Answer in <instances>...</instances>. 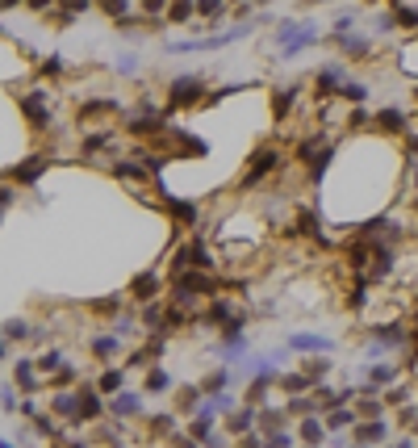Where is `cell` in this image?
Returning a JSON list of instances; mask_svg holds the SVG:
<instances>
[{"label": "cell", "instance_id": "30bf717a", "mask_svg": "<svg viewBox=\"0 0 418 448\" xmlns=\"http://www.w3.org/2000/svg\"><path fill=\"white\" fill-rule=\"evenodd\" d=\"M381 411H385V394H381L377 385H364L360 398H355V415H360V423L381 419Z\"/></svg>", "mask_w": 418, "mask_h": 448}, {"label": "cell", "instance_id": "c3c4849f", "mask_svg": "<svg viewBox=\"0 0 418 448\" xmlns=\"http://www.w3.org/2000/svg\"><path fill=\"white\" fill-rule=\"evenodd\" d=\"M264 448H293V436L289 431H272V436H264Z\"/></svg>", "mask_w": 418, "mask_h": 448}, {"label": "cell", "instance_id": "f1b7e54d", "mask_svg": "<svg viewBox=\"0 0 418 448\" xmlns=\"http://www.w3.org/2000/svg\"><path fill=\"white\" fill-rule=\"evenodd\" d=\"M122 385H126V369H104V373L96 377V390H100V394H113V398H118Z\"/></svg>", "mask_w": 418, "mask_h": 448}, {"label": "cell", "instance_id": "f5cc1de1", "mask_svg": "<svg viewBox=\"0 0 418 448\" xmlns=\"http://www.w3.org/2000/svg\"><path fill=\"white\" fill-rule=\"evenodd\" d=\"M100 440L109 444V448H122V440H126V436H122V431H113V427H100Z\"/></svg>", "mask_w": 418, "mask_h": 448}, {"label": "cell", "instance_id": "91938a15", "mask_svg": "<svg viewBox=\"0 0 418 448\" xmlns=\"http://www.w3.org/2000/svg\"><path fill=\"white\" fill-rule=\"evenodd\" d=\"M67 448H88V444H84V440H72V444H67Z\"/></svg>", "mask_w": 418, "mask_h": 448}, {"label": "cell", "instance_id": "bcb514c9", "mask_svg": "<svg viewBox=\"0 0 418 448\" xmlns=\"http://www.w3.org/2000/svg\"><path fill=\"white\" fill-rule=\"evenodd\" d=\"M38 76H63V55H50L38 63Z\"/></svg>", "mask_w": 418, "mask_h": 448}, {"label": "cell", "instance_id": "74e56055", "mask_svg": "<svg viewBox=\"0 0 418 448\" xmlns=\"http://www.w3.org/2000/svg\"><path fill=\"white\" fill-rule=\"evenodd\" d=\"M113 176H118V180H134V184H138V180H146L151 172H146L142 164H126V160H118V164H113Z\"/></svg>", "mask_w": 418, "mask_h": 448}, {"label": "cell", "instance_id": "d4e9b609", "mask_svg": "<svg viewBox=\"0 0 418 448\" xmlns=\"http://www.w3.org/2000/svg\"><path fill=\"white\" fill-rule=\"evenodd\" d=\"M201 394H205L201 385H180V390H176V411H180V415H192V419H197V411H201V403H205Z\"/></svg>", "mask_w": 418, "mask_h": 448}, {"label": "cell", "instance_id": "484cf974", "mask_svg": "<svg viewBox=\"0 0 418 448\" xmlns=\"http://www.w3.org/2000/svg\"><path fill=\"white\" fill-rule=\"evenodd\" d=\"M92 356L96 361H113V356H122V339L118 335H92Z\"/></svg>", "mask_w": 418, "mask_h": 448}, {"label": "cell", "instance_id": "277c9868", "mask_svg": "<svg viewBox=\"0 0 418 448\" xmlns=\"http://www.w3.org/2000/svg\"><path fill=\"white\" fill-rule=\"evenodd\" d=\"M251 25H234V30H222V34H205V38H180V42H168V51L180 55V51H218V46H230L239 38H247Z\"/></svg>", "mask_w": 418, "mask_h": 448}, {"label": "cell", "instance_id": "8fae6325", "mask_svg": "<svg viewBox=\"0 0 418 448\" xmlns=\"http://www.w3.org/2000/svg\"><path fill=\"white\" fill-rule=\"evenodd\" d=\"M351 440L364 444V448H377V444H389V423L385 419H368V423H360L351 427Z\"/></svg>", "mask_w": 418, "mask_h": 448}, {"label": "cell", "instance_id": "ee69618b", "mask_svg": "<svg viewBox=\"0 0 418 448\" xmlns=\"http://www.w3.org/2000/svg\"><path fill=\"white\" fill-rule=\"evenodd\" d=\"M38 436H46V440H59V423H55V415H38V427H34Z\"/></svg>", "mask_w": 418, "mask_h": 448}, {"label": "cell", "instance_id": "cb8c5ba5", "mask_svg": "<svg viewBox=\"0 0 418 448\" xmlns=\"http://www.w3.org/2000/svg\"><path fill=\"white\" fill-rule=\"evenodd\" d=\"M297 436H301L309 448H322V440H327V419H322V415H309V419H301Z\"/></svg>", "mask_w": 418, "mask_h": 448}, {"label": "cell", "instance_id": "7402d4cb", "mask_svg": "<svg viewBox=\"0 0 418 448\" xmlns=\"http://www.w3.org/2000/svg\"><path fill=\"white\" fill-rule=\"evenodd\" d=\"M360 373L368 377V385H377V390H393V381H397V365H389V361H381V365H360Z\"/></svg>", "mask_w": 418, "mask_h": 448}, {"label": "cell", "instance_id": "7dc6e473", "mask_svg": "<svg viewBox=\"0 0 418 448\" xmlns=\"http://www.w3.org/2000/svg\"><path fill=\"white\" fill-rule=\"evenodd\" d=\"M76 377H80V369H76V365H67V369H59L55 377H46V381L55 385V390H63V385H67V381H76Z\"/></svg>", "mask_w": 418, "mask_h": 448}, {"label": "cell", "instance_id": "94428289", "mask_svg": "<svg viewBox=\"0 0 418 448\" xmlns=\"http://www.w3.org/2000/svg\"><path fill=\"white\" fill-rule=\"evenodd\" d=\"M0 448H17V444H13V440H5V444H0Z\"/></svg>", "mask_w": 418, "mask_h": 448}, {"label": "cell", "instance_id": "681fc988", "mask_svg": "<svg viewBox=\"0 0 418 448\" xmlns=\"http://www.w3.org/2000/svg\"><path fill=\"white\" fill-rule=\"evenodd\" d=\"M92 310L96 314H113V310H122V297H100V302H92Z\"/></svg>", "mask_w": 418, "mask_h": 448}, {"label": "cell", "instance_id": "d590c367", "mask_svg": "<svg viewBox=\"0 0 418 448\" xmlns=\"http://www.w3.org/2000/svg\"><path fill=\"white\" fill-rule=\"evenodd\" d=\"M285 411H289V415H301V419H309V415H318V398H309V394H301V398H289V403H285Z\"/></svg>", "mask_w": 418, "mask_h": 448}, {"label": "cell", "instance_id": "7bdbcfd3", "mask_svg": "<svg viewBox=\"0 0 418 448\" xmlns=\"http://www.w3.org/2000/svg\"><path fill=\"white\" fill-rule=\"evenodd\" d=\"M347 306H351V310H364V306H368V281H355V289L347 293Z\"/></svg>", "mask_w": 418, "mask_h": 448}, {"label": "cell", "instance_id": "4fadbf2b", "mask_svg": "<svg viewBox=\"0 0 418 448\" xmlns=\"http://www.w3.org/2000/svg\"><path fill=\"white\" fill-rule=\"evenodd\" d=\"M285 348H293V352H331V339L327 335H314V331H293L289 339H285Z\"/></svg>", "mask_w": 418, "mask_h": 448}, {"label": "cell", "instance_id": "2e32d148", "mask_svg": "<svg viewBox=\"0 0 418 448\" xmlns=\"http://www.w3.org/2000/svg\"><path fill=\"white\" fill-rule=\"evenodd\" d=\"M100 415H104L100 390H96V385H84V390H80V427H84V423H96Z\"/></svg>", "mask_w": 418, "mask_h": 448}, {"label": "cell", "instance_id": "be15d7a7", "mask_svg": "<svg viewBox=\"0 0 418 448\" xmlns=\"http://www.w3.org/2000/svg\"><path fill=\"white\" fill-rule=\"evenodd\" d=\"M414 431H418V423H414Z\"/></svg>", "mask_w": 418, "mask_h": 448}, {"label": "cell", "instance_id": "816d5d0a", "mask_svg": "<svg viewBox=\"0 0 418 448\" xmlns=\"http://www.w3.org/2000/svg\"><path fill=\"white\" fill-rule=\"evenodd\" d=\"M197 13H201L205 21H218V17L226 13V5H197Z\"/></svg>", "mask_w": 418, "mask_h": 448}, {"label": "cell", "instance_id": "836d02e7", "mask_svg": "<svg viewBox=\"0 0 418 448\" xmlns=\"http://www.w3.org/2000/svg\"><path fill=\"white\" fill-rule=\"evenodd\" d=\"M389 21H393L397 30H418V9H410V5H393V9H389Z\"/></svg>", "mask_w": 418, "mask_h": 448}, {"label": "cell", "instance_id": "83f0119b", "mask_svg": "<svg viewBox=\"0 0 418 448\" xmlns=\"http://www.w3.org/2000/svg\"><path fill=\"white\" fill-rule=\"evenodd\" d=\"M13 377H17V385H21L25 394H38V361H17Z\"/></svg>", "mask_w": 418, "mask_h": 448}, {"label": "cell", "instance_id": "60d3db41", "mask_svg": "<svg viewBox=\"0 0 418 448\" xmlns=\"http://www.w3.org/2000/svg\"><path fill=\"white\" fill-rule=\"evenodd\" d=\"M30 335H34V327H30L25 319H9V323H5V339H9V343H13V339L21 343V339H30Z\"/></svg>", "mask_w": 418, "mask_h": 448}, {"label": "cell", "instance_id": "11a10c76", "mask_svg": "<svg viewBox=\"0 0 418 448\" xmlns=\"http://www.w3.org/2000/svg\"><path fill=\"white\" fill-rule=\"evenodd\" d=\"M172 448H201V444H197V440H192L188 431H184V436L176 431V436H172Z\"/></svg>", "mask_w": 418, "mask_h": 448}, {"label": "cell", "instance_id": "ab89813d", "mask_svg": "<svg viewBox=\"0 0 418 448\" xmlns=\"http://www.w3.org/2000/svg\"><path fill=\"white\" fill-rule=\"evenodd\" d=\"M301 373H305L309 381H322V377L331 373V361H318V356H309V361H301Z\"/></svg>", "mask_w": 418, "mask_h": 448}, {"label": "cell", "instance_id": "4316f807", "mask_svg": "<svg viewBox=\"0 0 418 448\" xmlns=\"http://www.w3.org/2000/svg\"><path fill=\"white\" fill-rule=\"evenodd\" d=\"M406 126H410V122H406V114H402V109H393V105L377 114V130H385V134H406Z\"/></svg>", "mask_w": 418, "mask_h": 448}, {"label": "cell", "instance_id": "680465c9", "mask_svg": "<svg viewBox=\"0 0 418 448\" xmlns=\"http://www.w3.org/2000/svg\"><path fill=\"white\" fill-rule=\"evenodd\" d=\"M385 448H414V440H389Z\"/></svg>", "mask_w": 418, "mask_h": 448}, {"label": "cell", "instance_id": "8d00e7d4", "mask_svg": "<svg viewBox=\"0 0 418 448\" xmlns=\"http://www.w3.org/2000/svg\"><path fill=\"white\" fill-rule=\"evenodd\" d=\"M38 369H42L46 377H55L59 369H67V361H63V352H59V348H46V352L38 356Z\"/></svg>", "mask_w": 418, "mask_h": 448}, {"label": "cell", "instance_id": "8992f818", "mask_svg": "<svg viewBox=\"0 0 418 448\" xmlns=\"http://www.w3.org/2000/svg\"><path fill=\"white\" fill-rule=\"evenodd\" d=\"M368 335H373L368 356H381L385 348H406V343L414 339V331H406L402 323H377V327H368Z\"/></svg>", "mask_w": 418, "mask_h": 448}, {"label": "cell", "instance_id": "ba28073f", "mask_svg": "<svg viewBox=\"0 0 418 448\" xmlns=\"http://www.w3.org/2000/svg\"><path fill=\"white\" fill-rule=\"evenodd\" d=\"M160 293H164V281H160V273H151V268L130 281V297H134V302H142V306L160 302Z\"/></svg>", "mask_w": 418, "mask_h": 448}, {"label": "cell", "instance_id": "ac0fdd59", "mask_svg": "<svg viewBox=\"0 0 418 448\" xmlns=\"http://www.w3.org/2000/svg\"><path fill=\"white\" fill-rule=\"evenodd\" d=\"M335 46L347 55V59H368L373 55V42L364 34H335Z\"/></svg>", "mask_w": 418, "mask_h": 448}, {"label": "cell", "instance_id": "f546056e", "mask_svg": "<svg viewBox=\"0 0 418 448\" xmlns=\"http://www.w3.org/2000/svg\"><path fill=\"white\" fill-rule=\"evenodd\" d=\"M164 390H172V377H168V369H146V381H142V394H164Z\"/></svg>", "mask_w": 418, "mask_h": 448}, {"label": "cell", "instance_id": "3957f363", "mask_svg": "<svg viewBox=\"0 0 418 448\" xmlns=\"http://www.w3.org/2000/svg\"><path fill=\"white\" fill-rule=\"evenodd\" d=\"M205 80L201 76H176L172 84H168V114H176V109H197V105H205Z\"/></svg>", "mask_w": 418, "mask_h": 448}, {"label": "cell", "instance_id": "ffe728a7", "mask_svg": "<svg viewBox=\"0 0 418 448\" xmlns=\"http://www.w3.org/2000/svg\"><path fill=\"white\" fill-rule=\"evenodd\" d=\"M218 352H222L226 361H234V356H247V352H251V339H247V331H222V339H218Z\"/></svg>", "mask_w": 418, "mask_h": 448}, {"label": "cell", "instance_id": "f907efd6", "mask_svg": "<svg viewBox=\"0 0 418 448\" xmlns=\"http://www.w3.org/2000/svg\"><path fill=\"white\" fill-rule=\"evenodd\" d=\"M192 13H197L192 5H168V21H188Z\"/></svg>", "mask_w": 418, "mask_h": 448}, {"label": "cell", "instance_id": "6125c7cd", "mask_svg": "<svg viewBox=\"0 0 418 448\" xmlns=\"http://www.w3.org/2000/svg\"><path fill=\"white\" fill-rule=\"evenodd\" d=\"M414 101H418V88H414Z\"/></svg>", "mask_w": 418, "mask_h": 448}, {"label": "cell", "instance_id": "6da1fadb", "mask_svg": "<svg viewBox=\"0 0 418 448\" xmlns=\"http://www.w3.org/2000/svg\"><path fill=\"white\" fill-rule=\"evenodd\" d=\"M280 147H272V142H264V147H255L251 151V160H247V168H243V176H239V189H255L259 180H264L268 172H276L280 168Z\"/></svg>", "mask_w": 418, "mask_h": 448}, {"label": "cell", "instance_id": "e575fe53", "mask_svg": "<svg viewBox=\"0 0 418 448\" xmlns=\"http://www.w3.org/2000/svg\"><path fill=\"white\" fill-rule=\"evenodd\" d=\"M339 101H347V105H364V101H368V84H364V80H347L343 92H339Z\"/></svg>", "mask_w": 418, "mask_h": 448}, {"label": "cell", "instance_id": "b9f144b4", "mask_svg": "<svg viewBox=\"0 0 418 448\" xmlns=\"http://www.w3.org/2000/svg\"><path fill=\"white\" fill-rule=\"evenodd\" d=\"M297 226H301V235H305V239H322V231H318V218H314V210H301V214H297Z\"/></svg>", "mask_w": 418, "mask_h": 448}, {"label": "cell", "instance_id": "e0dca14e", "mask_svg": "<svg viewBox=\"0 0 418 448\" xmlns=\"http://www.w3.org/2000/svg\"><path fill=\"white\" fill-rule=\"evenodd\" d=\"M109 415H113V419H134V415H142V394L122 390L118 398H109Z\"/></svg>", "mask_w": 418, "mask_h": 448}, {"label": "cell", "instance_id": "44dd1931", "mask_svg": "<svg viewBox=\"0 0 418 448\" xmlns=\"http://www.w3.org/2000/svg\"><path fill=\"white\" fill-rule=\"evenodd\" d=\"M50 164V156H30L25 164H17V168H9V180H17V184H34L38 176H42V168Z\"/></svg>", "mask_w": 418, "mask_h": 448}, {"label": "cell", "instance_id": "7a4b0ae2", "mask_svg": "<svg viewBox=\"0 0 418 448\" xmlns=\"http://www.w3.org/2000/svg\"><path fill=\"white\" fill-rule=\"evenodd\" d=\"M318 38H322V34H318V25H309V21H280V25H276V42H280L285 59L301 55L305 46H314Z\"/></svg>", "mask_w": 418, "mask_h": 448}, {"label": "cell", "instance_id": "9a60e30c", "mask_svg": "<svg viewBox=\"0 0 418 448\" xmlns=\"http://www.w3.org/2000/svg\"><path fill=\"white\" fill-rule=\"evenodd\" d=\"M297 92H301V84H280V88H272V118H276V122H285V118L293 114Z\"/></svg>", "mask_w": 418, "mask_h": 448}, {"label": "cell", "instance_id": "6f0895ef", "mask_svg": "<svg viewBox=\"0 0 418 448\" xmlns=\"http://www.w3.org/2000/svg\"><path fill=\"white\" fill-rule=\"evenodd\" d=\"M0 206H5V210L13 206V184H5V189H0Z\"/></svg>", "mask_w": 418, "mask_h": 448}, {"label": "cell", "instance_id": "52a82bcc", "mask_svg": "<svg viewBox=\"0 0 418 448\" xmlns=\"http://www.w3.org/2000/svg\"><path fill=\"white\" fill-rule=\"evenodd\" d=\"M347 80H351V76H347V67H343V63H327L318 76H314V96H318V105H327L331 96H339Z\"/></svg>", "mask_w": 418, "mask_h": 448}, {"label": "cell", "instance_id": "7c38bea8", "mask_svg": "<svg viewBox=\"0 0 418 448\" xmlns=\"http://www.w3.org/2000/svg\"><path fill=\"white\" fill-rule=\"evenodd\" d=\"M113 114H122V105L104 96V101H84V105L76 109V122H80V126H92V122H100V118H113Z\"/></svg>", "mask_w": 418, "mask_h": 448}, {"label": "cell", "instance_id": "603a6c76", "mask_svg": "<svg viewBox=\"0 0 418 448\" xmlns=\"http://www.w3.org/2000/svg\"><path fill=\"white\" fill-rule=\"evenodd\" d=\"M146 436H151V440H172V436H176V415H172V411H155V415L146 419Z\"/></svg>", "mask_w": 418, "mask_h": 448}, {"label": "cell", "instance_id": "f6af8a7d", "mask_svg": "<svg viewBox=\"0 0 418 448\" xmlns=\"http://www.w3.org/2000/svg\"><path fill=\"white\" fill-rule=\"evenodd\" d=\"M406 403H410V390H406V385L385 390V407H406Z\"/></svg>", "mask_w": 418, "mask_h": 448}, {"label": "cell", "instance_id": "d6986e66", "mask_svg": "<svg viewBox=\"0 0 418 448\" xmlns=\"http://www.w3.org/2000/svg\"><path fill=\"white\" fill-rule=\"evenodd\" d=\"M164 206H168V214H172V222H176V226H201V214H197V206H192V202H176V197H168V193H164Z\"/></svg>", "mask_w": 418, "mask_h": 448}, {"label": "cell", "instance_id": "9f6ffc18", "mask_svg": "<svg viewBox=\"0 0 418 448\" xmlns=\"http://www.w3.org/2000/svg\"><path fill=\"white\" fill-rule=\"evenodd\" d=\"M239 448H264V440H259V431H251V436L239 440Z\"/></svg>", "mask_w": 418, "mask_h": 448}, {"label": "cell", "instance_id": "f35d334b", "mask_svg": "<svg viewBox=\"0 0 418 448\" xmlns=\"http://www.w3.org/2000/svg\"><path fill=\"white\" fill-rule=\"evenodd\" d=\"M184 431H188L197 444H209V440H214V419H201V415H197V419H192Z\"/></svg>", "mask_w": 418, "mask_h": 448}, {"label": "cell", "instance_id": "5b68a950", "mask_svg": "<svg viewBox=\"0 0 418 448\" xmlns=\"http://www.w3.org/2000/svg\"><path fill=\"white\" fill-rule=\"evenodd\" d=\"M17 105H21L30 130H46V126H50V92H46V88H30V92H21V96H17Z\"/></svg>", "mask_w": 418, "mask_h": 448}, {"label": "cell", "instance_id": "d6a6232c", "mask_svg": "<svg viewBox=\"0 0 418 448\" xmlns=\"http://www.w3.org/2000/svg\"><path fill=\"white\" fill-rule=\"evenodd\" d=\"M322 419H327V427H335V431H343V427H360V415H355V407L331 411V415H322Z\"/></svg>", "mask_w": 418, "mask_h": 448}, {"label": "cell", "instance_id": "db71d44e", "mask_svg": "<svg viewBox=\"0 0 418 448\" xmlns=\"http://www.w3.org/2000/svg\"><path fill=\"white\" fill-rule=\"evenodd\" d=\"M118 72H122V76H134V72H138L134 55H122V59H118Z\"/></svg>", "mask_w": 418, "mask_h": 448}, {"label": "cell", "instance_id": "1f68e13d", "mask_svg": "<svg viewBox=\"0 0 418 448\" xmlns=\"http://www.w3.org/2000/svg\"><path fill=\"white\" fill-rule=\"evenodd\" d=\"M276 385H280V390H285L289 398H301V394H305V390H309L314 381H309L305 373H280V381H276Z\"/></svg>", "mask_w": 418, "mask_h": 448}, {"label": "cell", "instance_id": "9c48e42d", "mask_svg": "<svg viewBox=\"0 0 418 448\" xmlns=\"http://www.w3.org/2000/svg\"><path fill=\"white\" fill-rule=\"evenodd\" d=\"M50 415H59L72 427H80V390H59L55 398H50Z\"/></svg>", "mask_w": 418, "mask_h": 448}, {"label": "cell", "instance_id": "5bb4252c", "mask_svg": "<svg viewBox=\"0 0 418 448\" xmlns=\"http://www.w3.org/2000/svg\"><path fill=\"white\" fill-rule=\"evenodd\" d=\"M255 427H259V411H255V407H239V411L226 419V436H234V440L251 436Z\"/></svg>", "mask_w": 418, "mask_h": 448}, {"label": "cell", "instance_id": "4dcf8cb0", "mask_svg": "<svg viewBox=\"0 0 418 448\" xmlns=\"http://www.w3.org/2000/svg\"><path fill=\"white\" fill-rule=\"evenodd\" d=\"M226 381H230V369H226V365H218L214 373H209V377L201 381V390H205V398H218V394L226 390Z\"/></svg>", "mask_w": 418, "mask_h": 448}]
</instances>
